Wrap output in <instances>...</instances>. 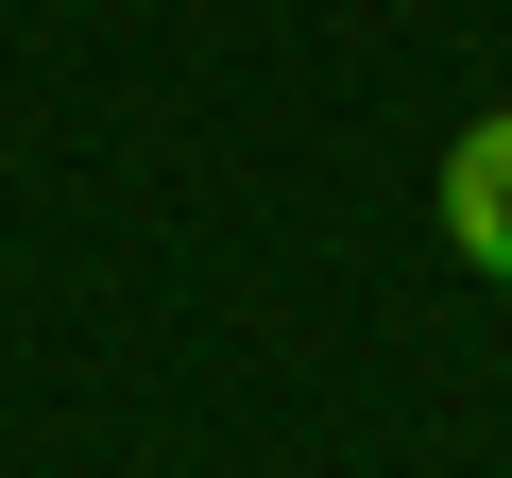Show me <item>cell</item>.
Returning <instances> with one entry per match:
<instances>
[{
  "mask_svg": "<svg viewBox=\"0 0 512 478\" xmlns=\"http://www.w3.org/2000/svg\"><path fill=\"white\" fill-rule=\"evenodd\" d=\"M444 239H461V274L512 291V103H478V120L444 137Z\"/></svg>",
  "mask_w": 512,
  "mask_h": 478,
  "instance_id": "cell-1",
  "label": "cell"
}]
</instances>
